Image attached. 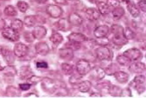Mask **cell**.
<instances>
[{"instance_id": "7402d4cb", "label": "cell", "mask_w": 146, "mask_h": 98, "mask_svg": "<svg viewBox=\"0 0 146 98\" xmlns=\"http://www.w3.org/2000/svg\"><path fill=\"white\" fill-rule=\"evenodd\" d=\"M124 15V10L123 8L122 7H115L114 9V10L112 11V16H113V18L115 20H118V19H120Z\"/></svg>"}, {"instance_id": "2e32d148", "label": "cell", "mask_w": 146, "mask_h": 98, "mask_svg": "<svg viewBox=\"0 0 146 98\" xmlns=\"http://www.w3.org/2000/svg\"><path fill=\"white\" fill-rule=\"evenodd\" d=\"M129 71L133 73H142L145 71V64L143 63H133L129 66Z\"/></svg>"}, {"instance_id": "e0dca14e", "label": "cell", "mask_w": 146, "mask_h": 98, "mask_svg": "<svg viewBox=\"0 0 146 98\" xmlns=\"http://www.w3.org/2000/svg\"><path fill=\"white\" fill-rule=\"evenodd\" d=\"M1 53L4 56V58L5 60L8 63H14L15 61V57H14V55L11 53V51L8 49L5 48H2L1 50Z\"/></svg>"}, {"instance_id": "f1b7e54d", "label": "cell", "mask_w": 146, "mask_h": 98, "mask_svg": "<svg viewBox=\"0 0 146 98\" xmlns=\"http://www.w3.org/2000/svg\"><path fill=\"white\" fill-rule=\"evenodd\" d=\"M11 27L12 29L18 31L23 27V22L20 19H15L11 23Z\"/></svg>"}, {"instance_id": "d4e9b609", "label": "cell", "mask_w": 146, "mask_h": 98, "mask_svg": "<svg viewBox=\"0 0 146 98\" xmlns=\"http://www.w3.org/2000/svg\"><path fill=\"white\" fill-rule=\"evenodd\" d=\"M91 82L89 81H84L79 84V90L81 92H88L91 89Z\"/></svg>"}, {"instance_id": "484cf974", "label": "cell", "mask_w": 146, "mask_h": 98, "mask_svg": "<svg viewBox=\"0 0 146 98\" xmlns=\"http://www.w3.org/2000/svg\"><path fill=\"white\" fill-rule=\"evenodd\" d=\"M4 13H5V15H6L8 17H14L17 15V10L12 5H8L5 8Z\"/></svg>"}, {"instance_id": "4316f807", "label": "cell", "mask_w": 146, "mask_h": 98, "mask_svg": "<svg viewBox=\"0 0 146 98\" xmlns=\"http://www.w3.org/2000/svg\"><path fill=\"white\" fill-rule=\"evenodd\" d=\"M58 25H59V29L63 31H67L69 30V22L68 20L67 19H60V21H59L58 23Z\"/></svg>"}, {"instance_id": "cb8c5ba5", "label": "cell", "mask_w": 146, "mask_h": 98, "mask_svg": "<svg viewBox=\"0 0 146 98\" xmlns=\"http://www.w3.org/2000/svg\"><path fill=\"white\" fill-rule=\"evenodd\" d=\"M123 37L126 40H132L135 38L136 34L129 27H126L125 29H123Z\"/></svg>"}, {"instance_id": "f35d334b", "label": "cell", "mask_w": 146, "mask_h": 98, "mask_svg": "<svg viewBox=\"0 0 146 98\" xmlns=\"http://www.w3.org/2000/svg\"><path fill=\"white\" fill-rule=\"evenodd\" d=\"M35 1L38 4H45L48 1V0H35Z\"/></svg>"}, {"instance_id": "ffe728a7", "label": "cell", "mask_w": 146, "mask_h": 98, "mask_svg": "<svg viewBox=\"0 0 146 98\" xmlns=\"http://www.w3.org/2000/svg\"><path fill=\"white\" fill-rule=\"evenodd\" d=\"M97 7H98V11L101 14H102V15H107V14L110 13V6L108 5L107 3L98 1Z\"/></svg>"}, {"instance_id": "d6a6232c", "label": "cell", "mask_w": 146, "mask_h": 98, "mask_svg": "<svg viewBox=\"0 0 146 98\" xmlns=\"http://www.w3.org/2000/svg\"><path fill=\"white\" fill-rule=\"evenodd\" d=\"M137 8L140 9L142 11L145 12L146 11V0H139V2L137 3Z\"/></svg>"}, {"instance_id": "8992f818", "label": "cell", "mask_w": 146, "mask_h": 98, "mask_svg": "<svg viewBox=\"0 0 146 98\" xmlns=\"http://www.w3.org/2000/svg\"><path fill=\"white\" fill-rule=\"evenodd\" d=\"M40 20H45V19L42 17H38V16H28L25 18V24L26 26L33 27L45 23V21H40Z\"/></svg>"}, {"instance_id": "9c48e42d", "label": "cell", "mask_w": 146, "mask_h": 98, "mask_svg": "<svg viewBox=\"0 0 146 98\" xmlns=\"http://www.w3.org/2000/svg\"><path fill=\"white\" fill-rule=\"evenodd\" d=\"M110 28L107 25H100L94 31V35L96 38H104L110 32Z\"/></svg>"}, {"instance_id": "5bb4252c", "label": "cell", "mask_w": 146, "mask_h": 98, "mask_svg": "<svg viewBox=\"0 0 146 98\" xmlns=\"http://www.w3.org/2000/svg\"><path fill=\"white\" fill-rule=\"evenodd\" d=\"M35 49H36V52L41 56H46L49 52V46L47 45L46 43H43V42L37 44Z\"/></svg>"}, {"instance_id": "30bf717a", "label": "cell", "mask_w": 146, "mask_h": 98, "mask_svg": "<svg viewBox=\"0 0 146 98\" xmlns=\"http://www.w3.org/2000/svg\"><path fill=\"white\" fill-rule=\"evenodd\" d=\"M46 32H47V31L44 26L37 25L33 30L32 34H33V37L36 39H42L46 35Z\"/></svg>"}, {"instance_id": "9a60e30c", "label": "cell", "mask_w": 146, "mask_h": 98, "mask_svg": "<svg viewBox=\"0 0 146 98\" xmlns=\"http://www.w3.org/2000/svg\"><path fill=\"white\" fill-rule=\"evenodd\" d=\"M68 22L70 24L72 25H75V26H79L82 24V17L79 15L77 13H72L68 16Z\"/></svg>"}, {"instance_id": "ab89813d", "label": "cell", "mask_w": 146, "mask_h": 98, "mask_svg": "<svg viewBox=\"0 0 146 98\" xmlns=\"http://www.w3.org/2000/svg\"><path fill=\"white\" fill-rule=\"evenodd\" d=\"M91 96H99V97H100L101 95H100V94H92Z\"/></svg>"}, {"instance_id": "5b68a950", "label": "cell", "mask_w": 146, "mask_h": 98, "mask_svg": "<svg viewBox=\"0 0 146 98\" xmlns=\"http://www.w3.org/2000/svg\"><path fill=\"white\" fill-rule=\"evenodd\" d=\"M46 13L48 14L50 17L54 18H60L62 15V13H63V10H62V9L60 6L54 5H48L46 7Z\"/></svg>"}, {"instance_id": "7a4b0ae2", "label": "cell", "mask_w": 146, "mask_h": 98, "mask_svg": "<svg viewBox=\"0 0 146 98\" xmlns=\"http://www.w3.org/2000/svg\"><path fill=\"white\" fill-rule=\"evenodd\" d=\"M96 53V57L102 61H105V60H110L111 58V51L109 48L107 47H99L98 49L96 50L95 51Z\"/></svg>"}, {"instance_id": "3957f363", "label": "cell", "mask_w": 146, "mask_h": 98, "mask_svg": "<svg viewBox=\"0 0 146 98\" xmlns=\"http://www.w3.org/2000/svg\"><path fill=\"white\" fill-rule=\"evenodd\" d=\"M90 69H91V66L88 61H86L84 59L78 61V63L76 64V71L79 73V75L86 76L88 74Z\"/></svg>"}, {"instance_id": "603a6c76", "label": "cell", "mask_w": 146, "mask_h": 98, "mask_svg": "<svg viewBox=\"0 0 146 98\" xmlns=\"http://www.w3.org/2000/svg\"><path fill=\"white\" fill-rule=\"evenodd\" d=\"M145 82V76H137L135 77V79L132 82V84L131 86H134L136 89H137L139 86H143Z\"/></svg>"}, {"instance_id": "8fae6325", "label": "cell", "mask_w": 146, "mask_h": 98, "mask_svg": "<svg viewBox=\"0 0 146 98\" xmlns=\"http://www.w3.org/2000/svg\"><path fill=\"white\" fill-rule=\"evenodd\" d=\"M88 73H90V77L92 79L96 81L102 79L105 76V71L99 67H95L93 69H90V71Z\"/></svg>"}, {"instance_id": "7c38bea8", "label": "cell", "mask_w": 146, "mask_h": 98, "mask_svg": "<svg viewBox=\"0 0 146 98\" xmlns=\"http://www.w3.org/2000/svg\"><path fill=\"white\" fill-rule=\"evenodd\" d=\"M68 40L73 44H80L88 40V37L82 33H72L68 37Z\"/></svg>"}, {"instance_id": "f546056e", "label": "cell", "mask_w": 146, "mask_h": 98, "mask_svg": "<svg viewBox=\"0 0 146 98\" xmlns=\"http://www.w3.org/2000/svg\"><path fill=\"white\" fill-rule=\"evenodd\" d=\"M17 6H18L19 10L20 11H22V12H25L26 10H28V8H29L28 4H27V3H25V2H24V1H19V2H18Z\"/></svg>"}, {"instance_id": "b9f144b4", "label": "cell", "mask_w": 146, "mask_h": 98, "mask_svg": "<svg viewBox=\"0 0 146 98\" xmlns=\"http://www.w3.org/2000/svg\"><path fill=\"white\" fill-rule=\"evenodd\" d=\"M69 1H72V0H69Z\"/></svg>"}, {"instance_id": "52a82bcc", "label": "cell", "mask_w": 146, "mask_h": 98, "mask_svg": "<svg viewBox=\"0 0 146 98\" xmlns=\"http://www.w3.org/2000/svg\"><path fill=\"white\" fill-rule=\"evenodd\" d=\"M123 55L125 56L130 62H132V61H137V59H139L141 57L142 54L139 50L133 48V49H129V50H126L125 52H123Z\"/></svg>"}, {"instance_id": "e575fe53", "label": "cell", "mask_w": 146, "mask_h": 98, "mask_svg": "<svg viewBox=\"0 0 146 98\" xmlns=\"http://www.w3.org/2000/svg\"><path fill=\"white\" fill-rule=\"evenodd\" d=\"M30 88H31L30 83H21V84H19V89L21 90H28Z\"/></svg>"}, {"instance_id": "60d3db41", "label": "cell", "mask_w": 146, "mask_h": 98, "mask_svg": "<svg viewBox=\"0 0 146 98\" xmlns=\"http://www.w3.org/2000/svg\"><path fill=\"white\" fill-rule=\"evenodd\" d=\"M1 50H2V48H1V47H0V53H1Z\"/></svg>"}, {"instance_id": "83f0119b", "label": "cell", "mask_w": 146, "mask_h": 98, "mask_svg": "<svg viewBox=\"0 0 146 98\" xmlns=\"http://www.w3.org/2000/svg\"><path fill=\"white\" fill-rule=\"evenodd\" d=\"M61 69L64 74L66 75H71L74 72V67L69 63H62Z\"/></svg>"}, {"instance_id": "44dd1931", "label": "cell", "mask_w": 146, "mask_h": 98, "mask_svg": "<svg viewBox=\"0 0 146 98\" xmlns=\"http://www.w3.org/2000/svg\"><path fill=\"white\" fill-rule=\"evenodd\" d=\"M50 41L54 45H59L63 41V37L58 32H52V34L50 37Z\"/></svg>"}, {"instance_id": "836d02e7", "label": "cell", "mask_w": 146, "mask_h": 98, "mask_svg": "<svg viewBox=\"0 0 146 98\" xmlns=\"http://www.w3.org/2000/svg\"><path fill=\"white\" fill-rule=\"evenodd\" d=\"M108 5L110 7H113V8H115L117 6L120 5V2H119V0H108Z\"/></svg>"}, {"instance_id": "1f68e13d", "label": "cell", "mask_w": 146, "mask_h": 98, "mask_svg": "<svg viewBox=\"0 0 146 98\" xmlns=\"http://www.w3.org/2000/svg\"><path fill=\"white\" fill-rule=\"evenodd\" d=\"M116 60H117V62L120 63L121 65H127L128 63H130V61L125 57V56H123V55H120V56H119V57L116 58Z\"/></svg>"}, {"instance_id": "d6986e66", "label": "cell", "mask_w": 146, "mask_h": 98, "mask_svg": "<svg viewBox=\"0 0 146 98\" xmlns=\"http://www.w3.org/2000/svg\"><path fill=\"white\" fill-rule=\"evenodd\" d=\"M114 76H115V78L119 82H122V83H125L129 80V75L123 71H116L114 73Z\"/></svg>"}, {"instance_id": "8d00e7d4", "label": "cell", "mask_w": 146, "mask_h": 98, "mask_svg": "<svg viewBox=\"0 0 146 98\" xmlns=\"http://www.w3.org/2000/svg\"><path fill=\"white\" fill-rule=\"evenodd\" d=\"M40 80H41L40 77H38V76H31L30 79H29V81L32 82L33 83H37V82H38Z\"/></svg>"}, {"instance_id": "4dcf8cb0", "label": "cell", "mask_w": 146, "mask_h": 98, "mask_svg": "<svg viewBox=\"0 0 146 98\" xmlns=\"http://www.w3.org/2000/svg\"><path fill=\"white\" fill-rule=\"evenodd\" d=\"M68 55H71L73 56V52L69 50H61L60 51V57L64 58V59H68V60H70V58L68 57Z\"/></svg>"}, {"instance_id": "4fadbf2b", "label": "cell", "mask_w": 146, "mask_h": 98, "mask_svg": "<svg viewBox=\"0 0 146 98\" xmlns=\"http://www.w3.org/2000/svg\"><path fill=\"white\" fill-rule=\"evenodd\" d=\"M86 17L90 21H96L100 18L101 13L95 8H88L86 10Z\"/></svg>"}, {"instance_id": "277c9868", "label": "cell", "mask_w": 146, "mask_h": 98, "mask_svg": "<svg viewBox=\"0 0 146 98\" xmlns=\"http://www.w3.org/2000/svg\"><path fill=\"white\" fill-rule=\"evenodd\" d=\"M2 35L5 38L12 41V42H17L19 39V35L17 32L16 30L12 29L11 27H6L3 30Z\"/></svg>"}, {"instance_id": "ba28073f", "label": "cell", "mask_w": 146, "mask_h": 98, "mask_svg": "<svg viewBox=\"0 0 146 98\" xmlns=\"http://www.w3.org/2000/svg\"><path fill=\"white\" fill-rule=\"evenodd\" d=\"M29 48L25 44H17L14 46V55L18 57H23L28 53Z\"/></svg>"}, {"instance_id": "74e56055", "label": "cell", "mask_w": 146, "mask_h": 98, "mask_svg": "<svg viewBox=\"0 0 146 98\" xmlns=\"http://www.w3.org/2000/svg\"><path fill=\"white\" fill-rule=\"evenodd\" d=\"M54 1L57 4H60V5H66V0H54Z\"/></svg>"}, {"instance_id": "d590c367", "label": "cell", "mask_w": 146, "mask_h": 98, "mask_svg": "<svg viewBox=\"0 0 146 98\" xmlns=\"http://www.w3.org/2000/svg\"><path fill=\"white\" fill-rule=\"evenodd\" d=\"M36 65H37L38 68H42V69H45V68L48 67V64L46 62H38Z\"/></svg>"}, {"instance_id": "6da1fadb", "label": "cell", "mask_w": 146, "mask_h": 98, "mask_svg": "<svg viewBox=\"0 0 146 98\" xmlns=\"http://www.w3.org/2000/svg\"><path fill=\"white\" fill-rule=\"evenodd\" d=\"M111 32L113 33V41L117 44H124L126 43V39L123 37V28L119 25H113L111 28Z\"/></svg>"}, {"instance_id": "ac0fdd59", "label": "cell", "mask_w": 146, "mask_h": 98, "mask_svg": "<svg viewBox=\"0 0 146 98\" xmlns=\"http://www.w3.org/2000/svg\"><path fill=\"white\" fill-rule=\"evenodd\" d=\"M127 8L129 12L130 13V15L133 18H137L140 15L139 12V9L137 7V5L135 4H133L132 2H128L127 3Z\"/></svg>"}]
</instances>
